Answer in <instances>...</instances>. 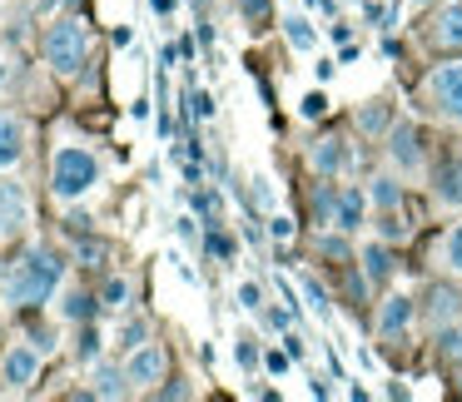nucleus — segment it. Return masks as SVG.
<instances>
[{
    "instance_id": "obj_1",
    "label": "nucleus",
    "mask_w": 462,
    "mask_h": 402,
    "mask_svg": "<svg viewBox=\"0 0 462 402\" xmlns=\"http://www.w3.org/2000/svg\"><path fill=\"white\" fill-rule=\"evenodd\" d=\"M60 273H65V263L55 259L51 249L21 253V259L11 263V273H5V303H11V308H31V303H45L55 288H60Z\"/></svg>"
},
{
    "instance_id": "obj_2",
    "label": "nucleus",
    "mask_w": 462,
    "mask_h": 402,
    "mask_svg": "<svg viewBox=\"0 0 462 402\" xmlns=\"http://www.w3.org/2000/svg\"><path fill=\"white\" fill-rule=\"evenodd\" d=\"M100 184V160H95V150H85V144H60L51 160V194L65 204L85 199V194Z\"/></svg>"
},
{
    "instance_id": "obj_3",
    "label": "nucleus",
    "mask_w": 462,
    "mask_h": 402,
    "mask_svg": "<svg viewBox=\"0 0 462 402\" xmlns=\"http://www.w3.org/2000/svg\"><path fill=\"white\" fill-rule=\"evenodd\" d=\"M45 60H51L55 75H75L85 60H90V25L80 15H65L45 31Z\"/></svg>"
},
{
    "instance_id": "obj_4",
    "label": "nucleus",
    "mask_w": 462,
    "mask_h": 402,
    "mask_svg": "<svg viewBox=\"0 0 462 402\" xmlns=\"http://www.w3.org/2000/svg\"><path fill=\"white\" fill-rule=\"evenodd\" d=\"M428 100L442 120L462 124V60H448L428 75Z\"/></svg>"
},
{
    "instance_id": "obj_5",
    "label": "nucleus",
    "mask_w": 462,
    "mask_h": 402,
    "mask_svg": "<svg viewBox=\"0 0 462 402\" xmlns=\"http://www.w3.org/2000/svg\"><path fill=\"white\" fill-rule=\"evenodd\" d=\"M41 358H45V352L35 348V343H15V348H5V358H0V382H11V388H31V382L41 378Z\"/></svg>"
},
{
    "instance_id": "obj_6",
    "label": "nucleus",
    "mask_w": 462,
    "mask_h": 402,
    "mask_svg": "<svg viewBox=\"0 0 462 402\" xmlns=\"http://www.w3.org/2000/svg\"><path fill=\"white\" fill-rule=\"evenodd\" d=\"M25 229H31V204H25L21 184L0 179V243H5V239H21Z\"/></svg>"
},
{
    "instance_id": "obj_7",
    "label": "nucleus",
    "mask_w": 462,
    "mask_h": 402,
    "mask_svg": "<svg viewBox=\"0 0 462 402\" xmlns=\"http://www.w3.org/2000/svg\"><path fill=\"white\" fill-rule=\"evenodd\" d=\"M125 372H130L134 388H154V382L170 372V352H164L160 343H140V348L130 352V362H125Z\"/></svg>"
},
{
    "instance_id": "obj_8",
    "label": "nucleus",
    "mask_w": 462,
    "mask_h": 402,
    "mask_svg": "<svg viewBox=\"0 0 462 402\" xmlns=\"http://www.w3.org/2000/svg\"><path fill=\"white\" fill-rule=\"evenodd\" d=\"M388 154H393V164L398 169H418L422 164V134H418V124H393V134H388Z\"/></svg>"
},
{
    "instance_id": "obj_9",
    "label": "nucleus",
    "mask_w": 462,
    "mask_h": 402,
    "mask_svg": "<svg viewBox=\"0 0 462 402\" xmlns=\"http://www.w3.org/2000/svg\"><path fill=\"white\" fill-rule=\"evenodd\" d=\"M21 154H25V124L11 110H0V169H11Z\"/></svg>"
},
{
    "instance_id": "obj_10",
    "label": "nucleus",
    "mask_w": 462,
    "mask_h": 402,
    "mask_svg": "<svg viewBox=\"0 0 462 402\" xmlns=\"http://www.w3.org/2000/svg\"><path fill=\"white\" fill-rule=\"evenodd\" d=\"M432 41L442 50H462V0H448L438 11V25H432Z\"/></svg>"
},
{
    "instance_id": "obj_11",
    "label": "nucleus",
    "mask_w": 462,
    "mask_h": 402,
    "mask_svg": "<svg viewBox=\"0 0 462 402\" xmlns=\"http://www.w3.org/2000/svg\"><path fill=\"white\" fill-rule=\"evenodd\" d=\"M408 323H412V298H402V293L383 298V308H378V333H383V338H398Z\"/></svg>"
},
{
    "instance_id": "obj_12",
    "label": "nucleus",
    "mask_w": 462,
    "mask_h": 402,
    "mask_svg": "<svg viewBox=\"0 0 462 402\" xmlns=\"http://www.w3.org/2000/svg\"><path fill=\"white\" fill-rule=\"evenodd\" d=\"M432 194H438V204H448V209H462V154L457 160H448L438 169V184H432Z\"/></svg>"
},
{
    "instance_id": "obj_13",
    "label": "nucleus",
    "mask_w": 462,
    "mask_h": 402,
    "mask_svg": "<svg viewBox=\"0 0 462 402\" xmlns=\"http://www.w3.org/2000/svg\"><path fill=\"white\" fill-rule=\"evenodd\" d=\"M457 313H462V293L457 288H432L428 293V323L432 328H448Z\"/></svg>"
},
{
    "instance_id": "obj_14",
    "label": "nucleus",
    "mask_w": 462,
    "mask_h": 402,
    "mask_svg": "<svg viewBox=\"0 0 462 402\" xmlns=\"http://www.w3.org/2000/svg\"><path fill=\"white\" fill-rule=\"evenodd\" d=\"M309 164H313L319 174H338L343 164H348V150H343V140H333V134H328V140H319V144L309 150Z\"/></svg>"
},
{
    "instance_id": "obj_15",
    "label": "nucleus",
    "mask_w": 462,
    "mask_h": 402,
    "mask_svg": "<svg viewBox=\"0 0 462 402\" xmlns=\"http://www.w3.org/2000/svg\"><path fill=\"white\" fill-rule=\"evenodd\" d=\"M363 209H368V199H363L358 189H343V194H338V209H333V229L353 233V229L363 224Z\"/></svg>"
},
{
    "instance_id": "obj_16",
    "label": "nucleus",
    "mask_w": 462,
    "mask_h": 402,
    "mask_svg": "<svg viewBox=\"0 0 462 402\" xmlns=\"http://www.w3.org/2000/svg\"><path fill=\"white\" fill-rule=\"evenodd\" d=\"M134 382H130V372L125 368H95V388H90V397H125V392H130Z\"/></svg>"
},
{
    "instance_id": "obj_17",
    "label": "nucleus",
    "mask_w": 462,
    "mask_h": 402,
    "mask_svg": "<svg viewBox=\"0 0 462 402\" xmlns=\"http://www.w3.org/2000/svg\"><path fill=\"white\" fill-rule=\"evenodd\" d=\"M100 308H105V303H95L85 288H70L60 298V318H70V323H95V313H100Z\"/></svg>"
},
{
    "instance_id": "obj_18",
    "label": "nucleus",
    "mask_w": 462,
    "mask_h": 402,
    "mask_svg": "<svg viewBox=\"0 0 462 402\" xmlns=\"http://www.w3.org/2000/svg\"><path fill=\"white\" fill-rule=\"evenodd\" d=\"M368 199L378 204L383 214H393V209L402 204V184L393 179V174H378V179H373V189H368Z\"/></svg>"
},
{
    "instance_id": "obj_19",
    "label": "nucleus",
    "mask_w": 462,
    "mask_h": 402,
    "mask_svg": "<svg viewBox=\"0 0 462 402\" xmlns=\"http://www.w3.org/2000/svg\"><path fill=\"white\" fill-rule=\"evenodd\" d=\"M130 298H134L130 279H120V273H115V279H105V288H100V303H105V308L125 313V308H130Z\"/></svg>"
},
{
    "instance_id": "obj_20",
    "label": "nucleus",
    "mask_w": 462,
    "mask_h": 402,
    "mask_svg": "<svg viewBox=\"0 0 462 402\" xmlns=\"http://www.w3.org/2000/svg\"><path fill=\"white\" fill-rule=\"evenodd\" d=\"M283 35H289L293 50H313V45H319V35H313V25L303 21V15H289V21H283Z\"/></svg>"
},
{
    "instance_id": "obj_21",
    "label": "nucleus",
    "mask_w": 462,
    "mask_h": 402,
    "mask_svg": "<svg viewBox=\"0 0 462 402\" xmlns=\"http://www.w3.org/2000/svg\"><path fill=\"white\" fill-rule=\"evenodd\" d=\"M100 348H105L100 333H95L90 323H80V338H75V358H80L85 368H90V362H100Z\"/></svg>"
},
{
    "instance_id": "obj_22",
    "label": "nucleus",
    "mask_w": 462,
    "mask_h": 402,
    "mask_svg": "<svg viewBox=\"0 0 462 402\" xmlns=\"http://www.w3.org/2000/svg\"><path fill=\"white\" fill-rule=\"evenodd\" d=\"M363 263H368V279L373 283H383L393 273V259H388V249H383V243H373V249L363 253Z\"/></svg>"
},
{
    "instance_id": "obj_23",
    "label": "nucleus",
    "mask_w": 462,
    "mask_h": 402,
    "mask_svg": "<svg viewBox=\"0 0 462 402\" xmlns=\"http://www.w3.org/2000/svg\"><path fill=\"white\" fill-rule=\"evenodd\" d=\"M442 263L448 273H462V224H452V233L442 239Z\"/></svg>"
},
{
    "instance_id": "obj_24",
    "label": "nucleus",
    "mask_w": 462,
    "mask_h": 402,
    "mask_svg": "<svg viewBox=\"0 0 462 402\" xmlns=\"http://www.w3.org/2000/svg\"><path fill=\"white\" fill-rule=\"evenodd\" d=\"M333 209H338V189L319 184V189H313V214H319L323 224H333Z\"/></svg>"
},
{
    "instance_id": "obj_25",
    "label": "nucleus",
    "mask_w": 462,
    "mask_h": 402,
    "mask_svg": "<svg viewBox=\"0 0 462 402\" xmlns=\"http://www.w3.org/2000/svg\"><path fill=\"white\" fill-rule=\"evenodd\" d=\"M303 298H309V308L319 313V318H328V313H333V308H328V293H323L313 279H303Z\"/></svg>"
},
{
    "instance_id": "obj_26",
    "label": "nucleus",
    "mask_w": 462,
    "mask_h": 402,
    "mask_svg": "<svg viewBox=\"0 0 462 402\" xmlns=\"http://www.w3.org/2000/svg\"><path fill=\"white\" fill-rule=\"evenodd\" d=\"M234 5H239V15H244L249 25H263V21H269V0H234Z\"/></svg>"
},
{
    "instance_id": "obj_27",
    "label": "nucleus",
    "mask_w": 462,
    "mask_h": 402,
    "mask_svg": "<svg viewBox=\"0 0 462 402\" xmlns=\"http://www.w3.org/2000/svg\"><path fill=\"white\" fill-rule=\"evenodd\" d=\"M383 124H388V110H383V105H368V110L358 114V130H368V134H378Z\"/></svg>"
},
{
    "instance_id": "obj_28",
    "label": "nucleus",
    "mask_w": 462,
    "mask_h": 402,
    "mask_svg": "<svg viewBox=\"0 0 462 402\" xmlns=\"http://www.w3.org/2000/svg\"><path fill=\"white\" fill-rule=\"evenodd\" d=\"M140 343H144V323H140V318H130V323L120 328V348H125V352H134Z\"/></svg>"
},
{
    "instance_id": "obj_29",
    "label": "nucleus",
    "mask_w": 462,
    "mask_h": 402,
    "mask_svg": "<svg viewBox=\"0 0 462 402\" xmlns=\"http://www.w3.org/2000/svg\"><path fill=\"white\" fill-rule=\"evenodd\" d=\"M234 358H239V368H259V343L254 338H239V348H234Z\"/></svg>"
},
{
    "instance_id": "obj_30",
    "label": "nucleus",
    "mask_w": 462,
    "mask_h": 402,
    "mask_svg": "<svg viewBox=\"0 0 462 402\" xmlns=\"http://www.w3.org/2000/svg\"><path fill=\"white\" fill-rule=\"evenodd\" d=\"M239 308H263V288H259V283H239Z\"/></svg>"
},
{
    "instance_id": "obj_31",
    "label": "nucleus",
    "mask_w": 462,
    "mask_h": 402,
    "mask_svg": "<svg viewBox=\"0 0 462 402\" xmlns=\"http://www.w3.org/2000/svg\"><path fill=\"white\" fill-rule=\"evenodd\" d=\"M438 343H442V352H448V358H462V333L457 328H438Z\"/></svg>"
},
{
    "instance_id": "obj_32",
    "label": "nucleus",
    "mask_w": 462,
    "mask_h": 402,
    "mask_svg": "<svg viewBox=\"0 0 462 402\" xmlns=\"http://www.w3.org/2000/svg\"><path fill=\"white\" fill-rule=\"evenodd\" d=\"M299 110H303V120H319V114L328 110V100H323V95L313 90V95H303V105H299Z\"/></svg>"
},
{
    "instance_id": "obj_33",
    "label": "nucleus",
    "mask_w": 462,
    "mask_h": 402,
    "mask_svg": "<svg viewBox=\"0 0 462 402\" xmlns=\"http://www.w3.org/2000/svg\"><path fill=\"white\" fill-rule=\"evenodd\" d=\"M269 239H293V219H283V214H273V219H269Z\"/></svg>"
},
{
    "instance_id": "obj_34",
    "label": "nucleus",
    "mask_w": 462,
    "mask_h": 402,
    "mask_svg": "<svg viewBox=\"0 0 462 402\" xmlns=\"http://www.w3.org/2000/svg\"><path fill=\"white\" fill-rule=\"evenodd\" d=\"M65 233H75V239H80V233H90V214H65Z\"/></svg>"
},
{
    "instance_id": "obj_35",
    "label": "nucleus",
    "mask_w": 462,
    "mask_h": 402,
    "mask_svg": "<svg viewBox=\"0 0 462 402\" xmlns=\"http://www.w3.org/2000/svg\"><path fill=\"white\" fill-rule=\"evenodd\" d=\"M204 249H209V253H219V259H229V253H234V243L224 239V233H209V239H204Z\"/></svg>"
},
{
    "instance_id": "obj_36",
    "label": "nucleus",
    "mask_w": 462,
    "mask_h": 402,
    "mask_svg": "<svg viewBox=\"0 0 462 402\" xmlns=\"http://www.w3.org/2000/svg\"><path fill=\"white\" fill-rule=\"evenodd\" d=\"M319 249H323V253H333V259H348V243H343V239H328V233L319 239Z\"/></svg>"
},
{
    "instance_id": "obj_37",
    "label": "nucleus",
    "mask_w": 462,
    "mask_h": 402,
    "mask_svg": "<svg viewBox=\"0 0 462 402\" xmlns=\"http://www.w3.org/2000/svg\"><path fill=\"white\" fill-rule=\"evenodd\" d=\"M289 358H293V352H269L263 362H269V372H273V378H283V372H289Z\"/></svg>"
},
{
    "instance_id": "obj_38",
    "label": "nucleus",
    "mask_w": 462,
    "mask_h": 402,
    "mask_svg": "<svg viewBox=\"0 0 462 402\" xmlns=\"http://www.w3.org/2000/svg\"><path fill=\"white\" fill-rule=\"evenodd\" d=\"M254 199H259V204H273V184L263 179V174H259V179H254Z\"/></svg>"
},
{
    "instance_id": "obj_39",
    "label": "nucleus",
    "mask_w": 462,
    "mask_h": 402,
    "mask_svg": "<svg viewBox=\"0 0 462 402\" xmlns=\"http://www.w3.org/2000/svg\"><path fill=\"white\" fill-rule=\"evenodd\" d=\"M402 233H408V224H398V219L388 214V219H383V239H402Z\"/></svg>"
},
{
    "instance_id": "obj_40",
    "label": "nucleus",
    "mask_w": 462,
    "mask_h": 402,
    "mask_svg": "<svg viewBox=\"0 0 462 402\" xmlns=\"http://www.w3.org/2000/svg\"><path fill=\"white\" fill-rule=\"evenodd\" d=\"M150 11H154V15H170V11H174V0H150Z\"/></svg>"
},
{
    "instance_id": "obj_41",
    "label": "nucleus",
    "mask_w": 462,
    "mask_h": 402,
    "mask_svg": "<svg viewBox=\"0 0 462 402\" xmlns=\"http://www.w3.org/2000/svg\"><path fill=\"white\" fill-rule=\"evenodd\" d=\"M5 85H11V65L0 60V90H5Z\"/></svg>"
},
{
    "instance_id": "obj_42",
    "label": "nucleus",
    "mask_w": 462,
    "mask_h": 402,
    "mask_svg": "<svg viewBox=\"0 0 462 402\" xmlns=\"http://www.w3.org/2000/svg\"><path fill=\"white\" fill-rule=\"evenodd\" d=\"M412 5H432V0H412Z\"/></svg>"
},
{
    "instance_id": "obj_43",
    "label": "nucleus",
    "mask_w": 462,
    "mask_h": 402,
    "mask_svg": "<svg viewBox=\"0 0 462 402\" xmlns=\"http://www.w3.org/2000/svg\"><path fill=\"white\" fill-rule=\"evenodd\" d=\"M194 5H204V0H194Z\"/></svg>"
}]
</instances>
